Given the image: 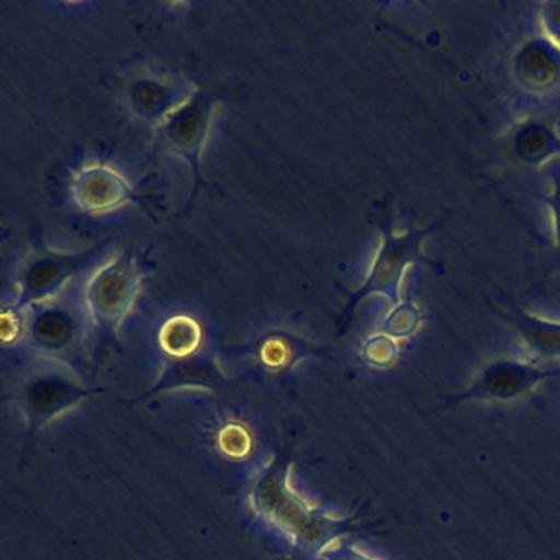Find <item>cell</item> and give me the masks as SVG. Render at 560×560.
<instances>
[{
  "mask_svg": "<svg viewBox=\"0 0 560 560\" xmlns=\"http://www.w3.org/2000/svg\"><path fill=\"white\" fill-rule=\"evenodd\" d=\"M540 21H542L546 37L560 47V0H552L542 5Z\"/></svg>",
  "mask_w": 560,
  "mask_h": 560,
  "instance_id": "8",
  "label": "cell"
},
{
  "mask_svg": "<svg viewBox=\"0 0 560 560\" xmlns=\"http://www.w3.org/2000/svg\"><path fill=\"white\" fill-rule=\"evenodd\" d=\"M250 508L291 542L323 552L353 527L352 517H336L307 503L293 487L287 468L271 460L252 483Z\"/></svg>",
  "mask_w": 560,
  "mask_h": 560,
  "instance_id": "1",
  "label": "cell"
},
{
  "mask_svg": "<svg viewBox=\"0 0 560 560\" xmlns=\"http://www.w3.org/2000/svg\"><path fill=\"white\" fill-rule=\"evenodd\" d=\"M513 74L524 90H552L560 83V47L546 35L529 38L514 54Z\"/></svg>",
  "mask_w": 560,
  "mask_h": 560,
  "instance_id": "4",
  "label": "cell"
},
{
  "mask_svg": "<svg viewBox=\"0 0 560 560\" xmlns=\"http://www.w3.org/2000/svg\"><path fill=\"white\" fill-rule=\"evenodd\" d=\"M442 221L444 219H439L425 228L411 229L405 234L386 232L383 235L382 247L376 255L375 264H373L372 273L360 293L357 294V303L362 298L375 293L383 294L396 303L402 277L408 268L422 257V242L441 228Z\"/></svg>",
  "mask_w": 560,
  "mask_h": 560,
  "instance_id": "3",
  "label": "cell"
},
{
  "mask_svg": "<svg viewBox=\"0 0 560 560\" xmlns=\"http://www.w3.org/2000/svg\"><path fill=\"white\" fill-rule=\"evenodd\" d=\"M511 150L520 162L540 166L560 156V136L542 120H526L511 136Z\"/></svg>",
  "mask_w": 560,
  "mask_h": 560,
  "instance_id": "6",
  "label": "cell"
},
{
  "mask_svg": "<svg viewBox=\"0 0 560 560\" xmlns=\"http://www.w3.org/2000/svg\"><path fill=\"white\" fill-rule=\"evenodd\" d=\"M537 360L560 359V323L524 310L501 314Z\"/></svg>",
  "mask_w": 560,
  "mask_h": 560,
  "instance_id": "5",
  "label": "cell"
},
{
  "mask_svg": "<svg viewBox=\"0 0 560 560\" xmlns=\"http://www.w3.org/2000/svg\"><path fill=\"white\" fill-rule=\"evenodd\" d=\"M544 202L549 208L553 237H556V244L560 247V163H557L550 172V188L549 192L544 196Z\"/></svg>",
  "mask_w": 560,
  "mask_h": 560,
  "instance_id": "7",
  "label": "cell"
},
{
  "mask_svg": "<svg viewBox=\"0 0 560 560\" xmlns=\"http://www.w3.org/2000/svg\"><path fill=\"white\" fill-rule=\"evenodd\" d=\"M319 557H323L324 560H378L375 557H370L363 550L357 549L352 544H343L340 540L326 547L323 552H319Z\"/></svg>",
  "mask_w": 560,
  "mask_h": 560,
  "instance_id": "9",
  "label": "cell"
},
{
  "mask_svg": "<svg viewBox=\"0 0 560 560\" xmlns=\"http://www.w3.org/2000/svg\"><path fill=\"white\" fill-rule=\"evenodd\" d=\"M559 373V369H550L537 362L493 360L478 372L467 388L448 396V401L452 405L467 401L513 402Z\"/></svg>",
  "mask_w": 560,
  "mask_h": 560,
  "instance_id": "2",
  "label": "cell"
}]
</instances>
